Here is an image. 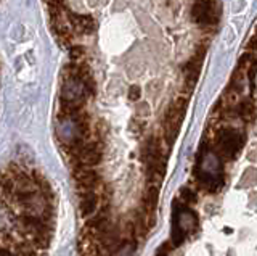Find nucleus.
Segmentation results:
<instances>
[{
  "instance_id": "4",
  "label": "nucleus",
  "mask_w": 257,
  "mask_h": 256,
  "mask_svg": "<svg viewBox=\"0 0 257 256\" xmlns=\"http://www.w3.org/2000/svg\"><path fill=\"white\" fill-rule=\"evenodd\" d=\"M166 248H167V245L161 246V250L158 251V254H156V256H167V253H166Z\"/></svg>"
},
{
  "instance_id": "2",
  "label": "nucleus",
  "mask_w": 257,
  "mask_h": 256,
  "mask_svg": "<svg viewBox=\"0 0 257 256\" xmlns=\"http://www.w3.org/2000/svg\"><path fill=\"white\" fill-rule=\"evenodd\" d=\"M196 179L206 192H217L223 186V161L209 145L201 148L198 155Z\"/></svg>"
},
{
  "instance_id": "1",
  "label": "nucleus",
  "mask_w": 257,
  "mask_h": 256,
  "mask_svg": "<svg viewBox=\"0 0 257 256\" xmlns=\"http://www.w3.org/2000/svg\"><path fill=\"white\" fill-rule=\"evenodd\" d=\"M56 197L36 166L12 161L0 169V256H50Z\"/></svg>"
},
{
  "instance_id": "3",
  "label": "nucleus",
  "mask_w": 257,
  "mask_h": 256,
  "mask_svg": "<svg viewBox=\"0 0 257 256\" xmlns=\"http://www.w3.org/2000/svg\"><path fill=\"white\" fill-rule=\"evenodd\" d=\"M196 226V216L187 203H177L174 208L172 218V240L175 245H179Z\"/></svg>"
}]
</instances>
